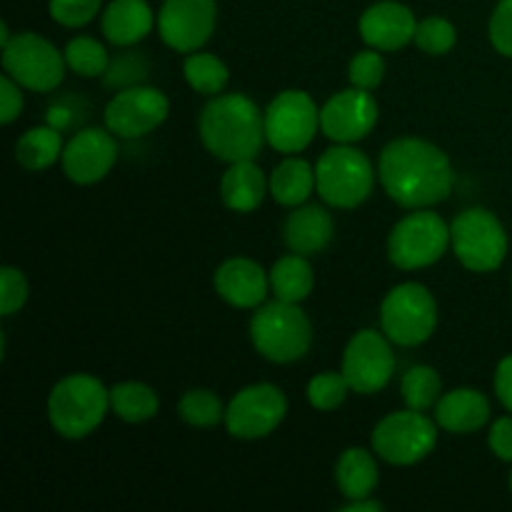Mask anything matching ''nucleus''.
<instances>
[{
	"label": "nucleus",
	"mask_w": 512,
	"mask_h": 512,
	"mask_svg": "<svg viewBox=\"0 0 512 512\" xmlns=\"http://www.w3.org/2000/svg\"><path fill=\"white\" fill-rule=\"evenodd\" d=\"M218 20L215 0H163L158 33L175 53H195L210 40Z\"/></svg>",
	"instance_id": "nucleus-15"
},
{
	"label": "nucleus",
	"mask_w": 512,
	"mask_h": 512,
	"mask_svg": "<svg viewBox=\"0 0 512 512\" xmlns=\"http://www.w3.org/2000/svg\"><path fill=\"white\" fill-rule=\"evenodd\" d=\"M118 135L108 128H83L63 148V173L78 185H93L113 170L118 160Z\"/></svg>",
	"instance_id": "nucleus-17"
},
{
	"label": "nucleus",
	"mask_w": 512,
	"mask_h": 512,
	"mask_svg": "<svg viewBox=\"0 0 512 512\" xmlns=\"http://www.w3.org/2000/svg\"><path fill=\"white\" fill-rule=\"evenodd\" d=\"M450 245L473 273H493L508 255V233L488 208H468L450 225Z\"/></svg>",
	"instance_id": "nucleus-7"
},
{
	"label": "nucleus",
	"mask_w": 512,
	"mask_h": 512,
	"mask_svg": "<svg viewBox=\"0 0 512 512\" xmlns=\"http://www.w3.org/2000/svg\"><path fill=\"white\" fill-rule=\"evenodd\" d=\"M153 25H158V20L148 0H110L100 18L103 35L118 48H128L148 38Z\"/></svg>",
	"instance_id": "nucleus-22"
},
{
	"label": "nucleus",
	"mask_w": 512,
	"mask_h": 512,
	"mask_svg": "<svg viewBox=\"0 0 512 512\" xmlns=\"http://www.w3.org/2000/svg\"><path fill=\"white\" fill-rule=\"evenodd\" d=\"M110 410L125 423H148L158 415L160 398L145 383H118L110 388Z\"/></svg>",
	"instance_id": "nucleus-28"
},
{
	"label": "nucleus",
	"mask_w": 512,
	"mask_h": 512,
	"mask_svg": "<svg viewBox=\"0 0 512 512\" xmlns=\"http://www.w3.org/2000/svg\"><path fill=\"white\" fill-rule=\"evenodd\" d=\"M350 383L343 373H323L315 375L308 383V400L315 410L320 413H330V410L340 408L350 393Z\"/></svg>",
	"instance_id": "nucleus-34"
},
{
	"label": "nucleus",
	"mask_w": 512,
	"mask_h": 512,
	"mask_svg": "<svg viewBox=\"0 0 512 512\" xmlns=\"http://www.w3.org/2000/svg\"><path fill=\"white\" fill-rule=\"evenodd\" d=\"M380 328L390 343L415 348L430 340L438 328V303L420 283L395 285L380 305Z\"/></svg>",
	"instance_id": "nucleus-6"
},
{
	"label": "nucleus",
	"mask_w": 512,
	"mask_h": 512,
	"mask_svg": "<svg viewBox=\"0 0 512 512\" xmlns=\"http://www.w3.org/2000/svg\"><path fill=\"white\" fill-rule=\"evenodd\" d=\"M495 393H498L500 403L512 413V355L498 363V370H495Z\"/></svg>",
	"instance_id": "nucleus-43"
},
{
	"label": "nucleus",
	"mask_w": 512,
	"mask_h": 512,
	"mask_svg": "<svg viewBox=\"0 0 512 512\" xmlns=\"http://www.w3.org/2000/svg\"><path fill=\"white\" fill-rule=\"evenodd\" d=\"M88 113H80V108H70L68 100H60V103H53L48 108V125L58 128L60 133L68 130L70 125H75L78 120H83Z\"/></svg>",
	"instance_id": "nucleus-42"
},
{
	"label": "nucleus",
	"mask_w": 512,
	"mask_h": 512,
	"mask_svg": "<svg viewBox=\"0 0 512 512\" xmlns=\"http://www.w3.org/2000/svg\"><path fill=\"white\" fill-rule=\"evenodd\" d=\"M108 410L110 390L88 373L58 380L48 395V420L60 438H88L100 428Z\"/></svg>",
	"instance_id": "nucleus-3"
},
{
	"label": "nucleus",
	"mask_w": 512,
	"mask_h": 512,
	"mask_svg": "<svg viewBox=\"0 0 512 512\" xmlns=\"http://www.w3.org/2000/svg\"><path fill=\"white\" fill-rule=\"evenodd\" d=\"M488 445L493 450L495 458L505 460V463H512V418H500L495 420L493 428H490Z\"/></svg>",
	"instance_id": "nucleus-41"
},
{
	"label": "nucleus",
	"mask_w": 512,
	"mask_h": 512,
	"mask_svg": "<svg viewBox=\"0 0 512 512\" xmlns=\"http://www.w3.org/2000/svg\"><path fill=\"white\" fill-rule=\"evenodd\" d=\"M510 490H512V473H510Z\"/></svg>",
	"instance_id": "nucleus-46"
},
{
	"label": "nucleus",
	"mask_w": 512,
	"mask_h": 512,
	"mask_svg": "<svg viewBox=\"0 0 512 512\" xmlns=\"http://www.w3.org/2000/svg\"><path fill=\"white\" fill-rule=\"evenodd\" d=\"M438 428L423 410H398L373 430V453L390 465H415L438 445Z\"/></svg>",
	"instance_id": "nucleus-9"
},
{
	"label": "nucleus",
	"mask_w": 512,
	"mask_h": 512,
	"mask_svg": "<svg viewBox=\"0 0 512 512\" xmlns=\"http://www.w3.org/2000/svg\"><path fill=\"white\" fill-rule=\"evenodd\" d=\"M215 293L228 305L240 310L260 308L268 298L270 273H265L263 265L250 258H230L215 270Z\"/></svg>",
	"instance_id": "nucleus-19"
},
{
	"label": "nucleus",
	"mask_w": 512,
	"mask_h": 512,
	"mask_svg": "<svg viewBox=\"0 0 512 512\" xmlns=\"http://www.w3.org/2000/svg\"><path fill=\"white\" fill-rule=\"evenodd\" d=\"M375 188V170L368 155L353 145L338 143L315 163V190L328 205L353 210L370 198Z\"/></svg>",
	"instance_id": "nucleus-5"
},
{
	"label": "nucleus",
	"mask_w": 512,
	"mask_h": 512,
	"mask_svg": "<svg viewBox=\"0 0 512 512\" xmlns=\"http://www.w3.org/2000/svg\"><path fill=\"white\" fill-rule=\"evenodd\" d=\"M58 158H63V133L53 125L25 130L15 143V160L30 173L48 170Z\"/></svg>",
	"instance_id": "nucleus-26"
},
{
	"label": "nucleus",
	"mask_w": 512,
	"mask_h": 512,
	"mask_svg": "<svg viewBox=\"0 0 512 512\" xmlns=\"http://www.w3.org/2000/svg\"><path fill=\"white\" fill-rule=\"evenodd\" d=\"M315 190V168H310L303 158H285L270 175V195L278 205L298 208L313 195Z\"/></svg>",
	"instance_id": "nucleus-25"
},
{
	"label": "nucleus",
	"mask_w": 512,
	"mask_h": 512,
	"mask_svg": "<svg viewBox=\"0 0 512 512\" xmlns=\"http://www.w3.org/2000/svg\"><path fill=\"white\" fill-rule=\"evenodd\" d=\"M395 353L390 338L378 330H360L350 338L343 353V375L353 393L375 395L393 380Z\"/></svg>",
	"instance_id": "nucleus-14"
},
{
	"label": "nucleus",
	"mask_w": 512,
	"mask_h": 512,
	"mask_svg": "<svg viewBox=\"0 0 512 512\" xmlns=\"http://www.w3.org/2000/svg\"><path fill=\"white\" fill-rule=\"evenodd\" d=\"M348 78L355 88L375 90L385 78V60L380 50L368 48L353 55L348 65Z\"/></svg>",
	"instance_id": "nucleus-36"
},
{
	"label": "nucleus",
	"mask_w": 512,
	"mask_h": 512,
	"mask_svg": "<svg viewBox=\"0 0 512 512\" xmlns=\"http://www.w3.org/2000/svg\"><path fill=\"white\" fill-rule=\"evenodd\" d=\"M65 63L73 73L83 75V78H98V75H105L108 70L110 58L108 50L100 40L90 38V35H78V38L70 40L63 50Z\"/></svg>",
	"instance_id": "nucleus-32"
},
{
	"label": "nucleus",
	"mask_w": 512,
	"mask_h": 512,
	"mask_svg": "<svg viewBox=\"0 0 512 512\" xmlns=\"http://www.w3.org/2000/svg\"><path fill=\"white\" fill-rule=\"evenodd\" d=\"M450 245V225L433 210L418 208L393 225L388 235V258L400 270L435 265Z\"/></svg>",
	"instance_id": "nucleus-8"
},
{
	"label": "nucleus",
	"mask_w": 512,
	"mask_h": 512,
	"mask_svg": "<svg viewBox=\"0 0 512 512\" xmlns=\"http://www.w3.org/2000/svg\"><path fill=\"white\" fill-rule=\"evenodd\" d=\"M378 175L390 200L410 210L443 203L455 185L453 165L445 150L420 138H398L385 145Z\"/></svg>",
	"instance_id": "nucleus-1"
},
{
	"label": "nucleus",
	"mask_w": 512,
	"mask_h": 512,
	"mask_svg": "<svg viewBox=\"0 0 512 512\" xmlns=\"http://www.w3.org/2000/svg\"><path fill=\"white\" fill-rule=\"evenodd\" d=\"M65 55L38 33H18L3 45V70L33 93H50L65 78Z\"/></svg>",
	"instance_id": "nucleus-10"
},
{
	"label": "nucleus",
	"mask_w": 512,
	"mask_h": 512,
	"mask_svg": "<svg viewBox=\"0 0 512 512\" xmlns=\"http://www.w3.org/2000/svg\"><path fill=\"white\" fill-rule=\"evenodd\" d=\"M268 188L270 183H265L263 170L253 160L230 163V168L220 178V198H223L225 208L235 210V213L258 210Z\"/></svg>",
	"instance_id": "nucleus-23"
},
{
	"label": "nucleus",
	"mask_w": 512,
	"mask_h": 512,
	"mask_svg": "<svg viewBox=\"0 0 512 512\" xmlns=\"http://www.w3.org/2000/svg\"><path fill=\"white\" fill-rule=\"evenodd\" d=\"M23 85L15 83L8 73L0 78V123L10 125L23 110Z\"/></svg>",
	"instance_id": "nucleus-40"
},
{
	"label": "nucleus",
	"mask_w": 512,
	"mask_h": 512,
	"mask_svg": "<svg viewBox=\"0 0 512 512\" xmlns=\"http://www.w3.org/2000/svg\"><path fill=\"white\" fill-rule=\"evenodd\" d=\"M415 43L423 53L428 55H445L455 48L458 43V30L450 20L440 18V15H428L418 23L415 30Z\"/></svg>",
	"instance_id": "nucleus-33"
},
{
	"label": "nucleus",
	"mask_w": 512,
	"mask_h": 512,
	"mask_svg": "<svg viewBox=\"0 0 512 512\" xmlns=\"http://www.w3.org/2000/svg\"><path fill=\"white\" fill-rule=\"evenodd\" d=\"M10 38H13V35H10L8 25L0 23V45H8V43H10Z\"/></svg>",
	"instance_id": "nucleus-45"
},
{
	"label": "nucleus",
	"mask_w": 512,
	"mask_h": 512,
	"mask_svg": "<svg viewBox=\"0 0 512 512\" xmlns=\"http://www.w3.org/2000/svg\"><path fill=\"white\" fill-rule=\"evenodd\" d=\"M335 223L333 215L320 205H298L293 213L285 218L283 240L290 253L298 255H318L333 243Z\"/></svg>",
	"instance_id": "nucleus-20"
},
{
	"label": "nucleus",
	"mask_w": 512,
	"mask_h": 512,
	"mask_svg": "<svg viewBox=\"0 0 512 512\" xmlns=\"http://www.w3.org/2000/svg\"><path fill=\"white\" fill-rule=\"evenodd\" d=\"M400 393H403L408 408L425 413V410L438 405L440 393H443V380H440L438 370L430 368V365H415L403 375Z\"/></svg>",
	"instance_id": "nucleus-30"
},
{
	"label": "nucleus",
	"mask_w": 512,
	"mask_h": 512,
	"mask_svg": "<svg viewBox=\"0 0 512 512\" xmlns=\"http://www.w3.org/2000/svg\"><path fill=\"white\" fill-rule=\"evenodd\" d=\"M198 133L205 150L225 163L255 160L268 140L265 113L243 93L213 95L200 110Z\"/></svg>",
	"instance_id": "nucleus-2"
},
{
	"label": "nucleus",
	"mask_w": 512,
	"mask_h": 512,
	"mask_svg": "<svg viewBox=\"0 0 512 512\" xmlns=\"http://www.w3.org/2000/svg\"><path fill=\"white\" fill-rule=\"evenodd\" d=\"M490 43L505 58H512V0H498L490 15Z\"/></svg>",
	"instance_id": "nucleus-39"
},
{
	"label": "nucleus",
	"mask_w": 512,
	"mask_h": 512,
	"mask_svg": "<svg viewBox=\"0 0 512 512\" xmlns=\"http://www.w3.org/2000/svg\"><path fill=\"white\" fill-rule=\"evenodd\" d=\"M103 0H48L50 18L63 28H80L88 25L100 13Z\"/></svg>",
	"instance_id": "nucleus-37"
},
{
	"label": "nucleus",
	"mask_w": 512,
	"mask_h": 512,
	"mask_svg": "<svg viewBox=\"0 0 512 512\" xmlns=\"http://www.w3.org/2000/svg\"><path fill=\"white\" fill-rule=\"evenodd\" d=\"M320 128V110L305 90H283L265 108V138L278 153H300Z\"/></svg>",
	"instance_id": "nucleus-11"
},
{
	"label": "nucleus",
	"mask_w": 512,
	"mask_h": 512,
	"mask_svg": "<svg viewBox=\"0 0 512 512\" xmlns=\"http://www.w3.org/2000/svg\"><path fill=\"white\" fill-rule=\"evenodd\" d=\"M250 340L265 360L278 365L305 358L313 345V325L298 303L275 298L255 310L250 320Z\"/></svg>",
	"instance_id": "nucleus-4"
},
{
	"label": "nucleus",
	"mask_w": 512,
	"mask_h": 512,
	"mask_svg": "<svg viewBox=\"0 0 512 512\" xmlns=\"http://www.w3.org/2000/svg\"><path fill=\"white\" fill-rule=\"evenodd\" d=\"M183 75L200 95H220L228 85V65L213 53H190L183 63Z\"/></svg>",
	"instance_id": "nucleus-29"
},
{
	"label": "nucleus",
	"mask_w": 512,
	"mask_h": 512,
	"mask_svg": "<svg viewBox=\"0 0 512 512\" xmlns=\"http://www.w3.org/2000/svg\"><path fill=\"white\" fill-rule=\"evenodd\" d=\"M378 463L375 455L363 448H348L335 463V483L348 500L370 498L378 488Z\"/></svg>",
	"instance_id": "nucleus-24"
},
{
	"label": "nucleus",
	"mask_w": 512,
	"mask_h": 512,
	"mask_svg": "<svg viewBox=\"0 0 512 512\" xmlns=\"http://www.w3.org/2000/svg\"><path fill=\"white\" fill-rule=\"evenodd\" d=\"M313 285V265L308 263L305 255H285L270 270V290L275 293V298L285 300V303H303L313 293Z\"/></svg>",
	"instance_id": "nucleus-27"
},
{
	"label": "nucleus",
	"mask_w": 512,
	"mask_h": 512,
	"mask_svg": "<svg viewBox=\"0 0 512 512\" xmlns=\"http://www.w3.org/2000/svg\"><path fill=\"white\" fill-rule=\"evenodd\" d=\"M358 30L360 38L370 48L393 53V50L405 48L410 40H415L418 18L408 5L398 3V0H380L360 15Z\"/></svg>",
	"instance_id": "nucleus-18"
},
{
	"label": "nucleus",
	"mask_w": 512,
	"mask_h": 512,
	"mask_svg": "<svg viewBox=\"0 0 512 512\" xmlns=\"http://www.w3.org/2000/svg\"><path fill=\"white\" fill-rule=\"evenodd\" d=\"M490 420V400L480 390L455 388L440 395L435 405V423L445 433L470 435Z\"/></svg>",
	"instance_id": "nucleus-21"
},
{
	"label": "nucleus",
	"mask_w": 512,
	"mask_h": 512,
	"mask_svg": "<svg viewBox=\"0 0 512 512\" xmlns=\"http://www.w3.org/2000/svg\"><path fill=\"white\" fill-rule=\"evenodd\" d=\"M378 118L380 108L370 90L353 85V88L335 93L320 108V130L325 133V138L350 145L368 138L378 125Z\"/></svg>",
	"instance_id": "nucleus-16"
},
{
	"label": "nucleus",
	"mask_w": 512,
	"mask_h": 512,
	"mask_svg": "<svg viewBox=\"0 0 512 512\" xmlns=\"http://www.w3.org/2000/svg\"><path fill=\"white\" fill-rule=\"evenodd\" d=\"M28 300V280H25L23 270L5 265L0 270V313L15 315Z\"/></svg>",
	"instance_id": "nucleus-38"
},
{
	"label": "nucleus",
	"mask_w": 512,
	"mask_h": 512,
	"mask_svg": "<svg viewBox=\"0 0 512 512\" xmlns=\"http://www.w3.org/2000/svg\"><path fill=\"white\" fill-rule=\"evenodd\" d=\"M170 113V100L163 90L150 85H130L118 90L105 105V128L125 140L143 138L165 123Z\"/></svg>",
	"instance_id": "nucleus-13"
},
{
	"label": "nucleus",
	"mask_w": 512,
	"mask_h": 512,
	"mask_svg": "<svg viewBox=\"0 0 512 512\" xmlns=\"http://www.w3.org/2000/svg\"><path fill=\"white\" fill-rule=\"evenodd\" d=\"M148 73V58L130 50V53L118 55V58L108 65V70H105V85L115 90H123L130 88V85L143 83V80L148 78Z\"/></svg>",
	"instance_id": "nucleus-35"
},
{
	"label": "nucleus",
	"mask_w": 512,
	"mask_h": 512,
	"mask_svg": "<svg viewBox=\"0 0 512 512\" xmlns=\"http://www.w3.org/2000/svg\"><path fill=\"white\" fill-rule=\"evenodd\" d=\"M288 415V398L270 383H255L240 390L225 408V428L238 440L268 438Z\"/></svg>",
	"instance_id": "nucleus-12"
},
{
	"label": "nucleus",
	"mask_w": 512,
	"mask_h": 512,
	"mask_svg": "<svg viewBox=\"0 0 512 512\" xmlns=\"http://www.w3.org/2000/svg\"><path fill=\"white\" fill-rule=\"evenodd\" d=\"M178 415L193 428H215L225 423V405L213 390L195 388L180 398Z\"/></svg>",
	"instance_id": "nucleus-31"
},
{
	"label": "nucleus",
	"mask_w": 512,
	"mask_h": 512,
	"mask_svg": "<svg viewBox=\"0 0 512 512\" xmlns=\"http://www.w3.org/2000/svg\"><path fill=\"white\" fill-rule=\"evenodd\" d=\"M343 512H383L385 505L380 500H370V498H360V500H350L348 505L340 508Z\"/></svg>",
	"instance_id": "nucleus-44"
}]
</instances>
